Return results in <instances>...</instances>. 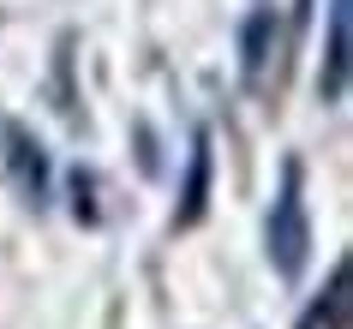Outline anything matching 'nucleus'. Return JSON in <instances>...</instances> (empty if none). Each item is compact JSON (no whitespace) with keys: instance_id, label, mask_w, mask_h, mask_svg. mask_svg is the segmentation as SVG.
Instances as JSON below:
<instances>
[{"instance_id":"obj_1","label":"nucleus","mask_w":353,"mask_h":329,"mask_svg":"<svg viewBox=\"0 0 353 329\" xmlns=\"http://www.w3.org/2000/svg\"><path fill=\"white\" fill-rule=\"evenodd\" d=\"M263 252H270V270L281 281H299L305 263H312V210H305V168L288 156L281 162V186L276 203H270V221H263Z\"/></svg>"},{"instance_id":"obj_2","label":"nucleus","mask_w":353,"mask_h":329,"mask_svg":"<svg viewBox=\"0 0 353 329\" xmlns=\"http://www.w3.org/2000/svg\"><path fill=\"white\" fill-rule=\"evenodd\" d=\"M281 48H288L281 12L276 6H258V12L240 24V78H245V90L270 96L281 84Z\"/></svg>"},{"instance_id":"obj_3","label":"nucleus","mask_w":353,"mask_h":329,"mask_svg":"<svg viewBox=\"0 0 353 329\" xmlns=\"http://www.w3.org/2000/svg\"><path fill=\"white\" fill-rule=\"evenodd\" d=\"M353 72V0H330V37H323V66H317V96L341 102Z\"/></svg>"},{"instance_id":"obj_4","label":"nucleus","mask_w":353,"mask_h":329,"mask_svg":"<svg viewBox=\"0 0 353 329\" xmlns=\"http://www.w3.org/2000/svg\"><path fill=\"white\" fill-rule=\"evenodd\" d=\"M6 174L24 203H48V156L24 126H6Z\"/></svg>"},{"instance_id":"obj_5","label":"nucleus","mask_w":353,"mask_h":329,"mask_svg":"<svg viewBox=\"0 0 353 329\" xmlns=\"http://www.w3.org/2000/svg\"><path fill=\"white\" fill-rule=\"evenodd\" d=\"M210 168H216V150H210V132L192 138V162H186V186H180V210H174V228H198L210 210Z\"/></svg>"},{"instance_id":"obj_6","label":"nucleus","mask_w":353,"mask_h":329,"mask_svg":"<svg viewBox=\"0 0 353 329\" xmlns=\"http://www.w3.org/2000/svg\"><path fill=\"white\" fill-rule=\"evenodd\" d=\"M353 275H347V257L330 270V288L317 293L312 306L299 311V329H347V311H353Z\"/></svg>"}]
</instances>
